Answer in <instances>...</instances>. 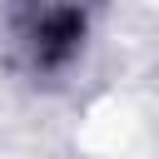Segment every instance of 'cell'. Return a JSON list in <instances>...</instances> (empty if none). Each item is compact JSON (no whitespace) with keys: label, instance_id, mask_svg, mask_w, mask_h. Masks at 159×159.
Segmentation results:
<instances>
[{"label":"cell","instance_id":"obj_1","mask_svg":"<svg viewBox=\"0 0 159 159\" xmlns=\"http://www.w3.org/2000/svg\"><path fill=\"white\" fill-rule=\"evenodd\" d=\"M80 35H84V20L75 15V10H50V15H40V25H35V60L40 65H60V60H70L75 55V45H80Z\"/></svg>","mask_w":159,"mask_h":159}]
</instances>
